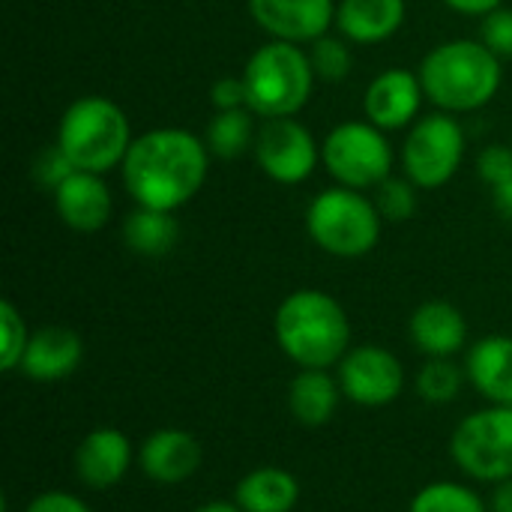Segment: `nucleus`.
I'll list each match as a JSON object with an SVG mask.
<instances>
[{
  "label": "nucleus",
  "instance_id": "nucleus-32",
  "mask_svg": "<svg viewBox=\"0 0 512 512\" xmlns=\"http://www.w3.org/2000/svg\"><path fill=\"white\" fill-rule=\"evenodd\" d=\"M477 174L489 183V186H498L504 183L507 177H512V144H492L486 147L480 156H477Z\"/></svg>",
  "mask_w": 512,
  "mask_h": 512
},
{
  "label": "nucleus",
  "instance_id": "nucleus-35",
  "mask_svg": "<svg viewBox=\"0 0 512 512\" xmlns=\"http://www.w3.org/2000/svg\"><path fill=\"white\" fill-rule=\"evenodd\" d=\"M492 207L501 219L512 222V177H507L504 183L492 186Z\"/></svg>",
  "mask_w": 512,
  "mask_h": 512
},
{
  "label": "nucleus",
  "instance_id": "nucleus-11",
  "mask_svg": "<svg viewBox=\"0 0 512 512\" xmlns=\"http://www.w3.org/2000/svg\"><path fill=\"white\" fill-rule=\"evenodd\" d=\"M255 159L261 171L285 186L303 183L321 162V144L294 117H270L258 126Z\"/></svg>",
  "mask_w": 512,
  "mask_h": 512
},
{
  "label": "nucleus",
  "instance_id": "nucleus-12",
  "mask_svg": "<svg viewBox=\"0 0 512 512\" xmlns=\"http://www.w3.org/2000/svg\"><path fill=\"white\" fill-rule=\"evenodd\" d=\"M252 21L273 39L312 45L336 24L333 0H249Z\"/></svg>",
  "mask_w": 512,
  "mask_h": 512
},
{
  "label": "nucleus",
  "instance_id": "nucleus-10",
  "mask_svg": "<svg viewBox=\"0 0 512 512\" xmlns=\"http://www.w3.org/2000/svg\"><path fill=\"white\" fill-rule=\"evenodd\" d=\"M342 396L360 408H387L405 390L402 360L381 345H357L336 366Z\"/></svg>",
  "mask_w": 512,
  "mask_h": 512
},
{
  "label": "nucleus",
  "instance_id": "nucleus-18",
  "mask_svg": "<svg viewBox=\"0 0 512 512\" xmlns=\"http://www.w3.org/2000/svg\"><path fill=\"white\" fill-rule=\"evenodd\" d=\"M408 336L426 360L456 357L468 345V321L453 303L426 300L414 309L408 321Z\"/></svg>",
  "mask_w": 512,
  "mask_h": 512
},
{
  "label": "nucleus",
  "instance_id": "nucleus-8",
  "mask_svg": "<svg viewBox=\"0 0 512 512\" xmlns=\"http://www.w3.org/2000/svg\"><path fill=\"white\" fill-rule=\"evenodd\" d=\"M321 162L339 186L366 192L393 174V147L375 123L345 120L321 141Z\"/></svg>",
  "mask_w": 512,
  "mask_h": 512
},
{
  "label": "nucleus",
  "instance_id": "nucleus-7",
  "mask_svg": "<svg viewBox=\"0 0 512 512\" xmlns=\"http://www.w3.org/2000/svg\"><path fill=\"white\" fill-rule=\"evenodd\" d=\"M450 459L477 480L498 486L512 477V405H486L459 420L450 438Z\"/></svg>",
  "mask_w": 512,
  "mask_h": 512
},
{
  "label": "nucleus",
  "instance_id": "nucleus-19",
  "mask_svg": "<svg viewBox=\"0 0 512 512\" xmlns=\"http://www.w3.org/2000/svg\"><path fill=\"white\" fill-rule=\"evenodd\" d=\"M468 384L489 405H512V336H483L465 357Z\"/></svg>",
  "mask_w": 512,
  "mask_h": 512
},
{
  "label": "nucleus",
  "instance_id": "nucleus-17",
  "mask_svg": "<svg viewBox=\"0 0 512 512\" xmlns=\"http://www.w3.org/2000/svg\"><path fill=\"white\" fill-rule=\"evenodd\" d=\"M51 195H54V210L60 222L81 234L102 231L114 210V201L102 174H93V171H75Z\"/></svg>",
  "mask_w": 512,
  "mask_h": 512
},
{
  "label": "nucleus",
  "instance_id": "nucleus-28",
  "mask_svg": "<svg viewBox=\"0 0 512 512\" xmlns=\"http://www.w3.org/2000/svg\"><path fill=\"white\" fill-rule=\"evenodd\" d=\"M372 201L384 222H408L417 213V186L408 177H387L372 189Z\"/></svg>",
  "mask_w": 512,
  "mask_h": 512
},
{
  "label": "nucleus",
  "instance_id": "nucleus-13",
  "mask_svg": "<svg viewBox=\"0 0 512 512\" xmlns=\"http://www.w3.org/2000/svg\"><path fill=\"white\" fill-rule=\"evenodd\" d=\"M204 462L201 441L186 429H156L138 447V471L159 486H180L198 474Z\"/></svg>",
  "mask_w": 512,
  "mask_h": 512
},
{
  "label": "nucleus",
  "instance_id": "nucleus-21",
  "mask_svg": "<svg viewBox=\"0 0 512 512\" xmlns=\"http://www.w3.org/2000/svg\"><path fill=\"white\" fill-rule=\"evenodd\" d=\"M405 24V0H339L336 27L348 42L375 45Z\"/></svg>",
  "mask_w": 512,
  "mask_h": 512
},
{
  "label": "nucleus",
  "instance_id": "nucleus-24",
  "mask_svg": "<svg viewBox=\"0 0 512 512\" xmlns=\"http://www.w3.org/2000/svg\"><path fill=\"white\" fill-rule=\"evenodd\" d=\"M255 138H258V129H255V114L249 108L216 111L204 132V144L210 156H219V159H237L246 150H255Z\"/></svg>",
  "mask_w": 512,
  "mask_h": 512
},
{
  "label": "nucleus",
  "instance_id": "nucleus-36",
  "mask_svg": "<svg viewBox=\"0 0 512 512\" xmlns=\"http://www.w3.org/2000/svg\"><path fill=\"white\" fill-rule=\"evenodd\" d=\"M444 3L462 15H489L492 9L504 6V0H444Z\"/></svg>",
  "mask_w": 512,
  "mask_h": 512
},
{
  "label": "nucleus",
  "instance_id": "nucleus-27",
  "mask_svg": "<svg viewBox=\"0 0 512 512\" xmlns=\"http://www.w3.org/2000/svg\"><path fill=\"white\" fill-rule=\"evenodd\" d=\"M309 60L315 69V78L321 81H345L351 66H354V54L345 42V36H330L324 33L321 39H315L309 45Z\"/></svg>",
  "mask_w": 512,
  "mask_h": 512
},
{
  "label": "nucleus",
  "instance_id": "nucleus-5",
  "mask_svg": "<svg viewBox=\"0 0 512 512\" xmlns=\"http://www.w3.org/2000/svg\"><path fill=\"white\" fill-rule=\"evenodd\" d=\"M243 81L255 117H294L312 96L315 69L309 51L294 42L270 39L246 60Z\"/></svg>",
  "mask_w": 512,
  "mask_h": 512
},
{
  "label": "nucleus",
  "instance_id": "nucleus-23",
  "mask_svg": "<svg viewBox=\"0 0 512 512\" xmlns=\"http://www.w3.org/2000/svg\"><path fill=\"white\" fill-rule=\"evenodd\" d=\"M177 240H180V225L168 210L135 207L123 219V243L141 258H162L177 246Z\"/></svg>",
  "mask_w": 512,
  "mask_h": 512
},
{
  "label": "nucleus",
  "instance_id": "nucleus-16",
  "mask_svg": "<svg viewBox=\"0 0 512 512\" xmlns=\"http://www.w3.org/2000/svg\"><path fill=\"white\" fill-rule=\"evenodd\" d=\"M81 360H84L81 336L63 324H48L30 333L18 372L36 384H54L69 378L81 366Z\"/></svg>",
  "mask_w": 512,
  "mask_h": 512
},
{
  "label": "nucleus",
  "instance_id": "nucleus-15",
  "mask_svg": "<svg viewBox=\"0 0 512 512\" xmlns=\"http://www.w3.org/2000/svg\"><path fill=\"white\" fill-rule=\"evenodd\" d=\"M135 459H138V450H132V441L120 429H111V426L87 432L72 456L78 480L96 492L114 489L129 474Z\"/></svg>",
  "mask_w": 512,
  "mask_h": 512
},
{
  "label": "nucleus",
  "instance_id": "nucleus-6",
  "mask_svg": "<svg viewBox=\"0 0 512 512\" xmlns=\"http://www.w3.org/2000/svg\"><path fill=\"white\" fill-rule=\"evenodd\" d=\"M381 213L357 189L333 186L315 195L306 210V231L318 249L333 258H363L381 240Z\"/></svg>",
  "mask_w": 512,
  "mask_h": 512
},
{
  "label": "nucleus",
  "instance_id": "nucleus-33",
  "mask_svg": "<svg viewBox=\"0 0 512 512\" xmlns=\"http://www.w3.org/2000/svg\"><path fill=\"white\" fill-rule=\"evenodd\" d=\"M210 102L216 111H237V108H249L246 99V81L243 75H225L216 78V84L210 87Z\"/></svg>",
  "mask_w": 512,
  "mask_h": 512
},
{
  "label": "nucleus",
  "instance_id": "nucleus-26",
  "mask_svg": "<svg viewBox=\"0 0 512 512\" xmlns=\"http://www.w3.org/2000/svg\"><path fill=\"white\" fill-rule=\"evenodd\" d=\"M408 512H492L489 504L465 483L438 480L426 483L414 498Z\"/></svg>",
  "mask_w": 512,
  "mask_h": 512
},
{
  "label": "nucleus",
  "instance_id": "nucleus-30",
  "mask_svg": "<svg viewBox=\"0 0 512 512\" xmlns=\"http://www.w3.org/2000/svg\"><path fill=\"white\" fill-rule=\"evenodd\" d=\"M75 171H78V168H75L72 159L60 150L57 141H54L51 147H45V150L36 156V162H33V177H36V183H39L42 189H48V192H57V186L66 183Z\"/></svg>",
  "mask_w": 512,
  "mask_h": 512
},
{
  "label": "nucleus",
  "instance_id": "nucleus-29",
  "mask_svg": "<svg viewBox=\"0 0 512 512\" xmlns=\"http://www.w3.org/2000/svg\"><path fill=\"white\" fill-rule=\"evenodd\" d=\"M0 333H3V348H0V369L3 372H18L27 342H30V330L24 315L15 309L12 300L0 303Z\"/></svg>",
  "mask_w": 512,
  "mask_h": 512
},
{
  "label": "nucleus",
  "instance_id": "nucleus-22",
  "mask_svg": "<svg viewBox=\"0 0 512 512\" xmlns=\"http://www.w3.org/2000/svg\"><path fill=\"white\" fill-rule=\"evenodd\" d=\"M300 501V483L279 465H261L234 486V504L243 512H291Z\"/></svg>",
  "mask_w": 512,
  "mask_h": 512
},
{
  "label": "nucleus",
  "instance_id": "nucleus-4",
  "mask_svg": "<svg viewBox=\"0 0 512 512\" xmlns=\"http://www.w3.org/2000/svg\"><path fill=\"white\" fill-rule=\"evenodd\" d=\"M132 141L126 111L108 96L75 99L57 126V144L78 171L108 174L123 165Z\"/></svg>",
  "mask_w": 512,
  "mask_h": 512
},
{
  "label": "nucleus",
  "instance_id": "nucleus-1",
  "mask_svg": "<svg viewBox=\"0 0 512 512\" xmlns=\"http://www.w3.org/2000/svg\"><path fill=\"white\" fill-rule=\"evenodd\" d=\"M210 150L186 129H150L138 135L120 165L126 192L138 207L177 213L204 186Z\"/></svg>",
  "mask_w": 512,
  "mask_h": 512
},
{
  "label": "nucleus",
  "instance_id": "nucleus-34",
  "mask_svg": "<svg viewBox=\"0 0 512 512\" xmlns=\"http://www.w3.org/2000/svg\"><path fill=\"white\" fill-rule=\"evenodd\" d=\"M24 512H93L87 501H81L78 495L72 492H63V489H48V492H39Z\"/></svg>",
  "mask_w": 512,
  "mask_h": 512
},
{
  "label": "nucleus",
  "instance_id": "nucleus-14",
  "mask_svg": "<svg viewBox=\"0 0 512 512\" xmlns=\"http://www.w3.org/2000/svg\"><path fill=\"white\" fill-rule=\"evenodd\" d=\"M423 96L426 90H423L420 72L393 66L369 81L366 96H363V111L369 123H375L384 132H393V129L414 126Z\"/></svg>",
  "mask_w": 512,
  "mask_h": 512
},
{
  "label": "nucleus",
  "instance_id": "nucleus-38",
  "mask_svg": "<svg viewBox=\"0 0 512 512\" xmlns=\"http://www.w3.org/2000/svg\"><path fill=\"white\" fill-rule=\"evenodd\" d=\"M192 512H243L234 501H207L201 507H195Z\"/></svg>",
  "mask_w": 512,
  "mask_h": 512
},
{
  "label": "nucleus",
  "instance_id": "nucleus-2",
  "mask_svg": "<svg viewBox=\"0 0 512 512\" xmlns=\"http://www.w3.org/2000/svg\"><path fill=\"white\" fill-rule=\"evenodd\" d=\"M273 336L279 351L300 369H333L351 351L348 312L318 288H300L279 303Z\"/></svg>",
  "mask_w": 512,
  "mask_h": 512
},
{
  "label": "nucleus",
  "instance_id": "nucleus-20",
  "mask_svg": "<svg viewBox=\"0 0 512 512\" xmlns=\"http://www.w3.org/2000/svg\"><path fill=\"white\" fill-rule=\"evenodd\" d=\"M342 399L339 378L330 369H300L288 384V411L306 429L327 426Z\"/></svg>",
  "mask_w": 512,
  "mask_h": 512
},
{
  "label": "nucleus",
  "instance_id": "nucleus-9",
  "mask_svg": "<svg viewBox=\"0 0 512 512\" xmlns=\"http://www.w3.org/2000/svg\"><path fill=\"white\" fill-rule=\"evenodd\" d=\"M465 159V132L447 111L414 120L402 144V165L417 189L447 186Z\"/></svg>",
  "mask_w": 512,
  "mask_h": 512
},
{
  "label": "nucleus",
  "instance_id": "nucleus-31",
  "mask_svg": "<svg viewBox=\"0 0 512 512\" xmlns=\"http://www.w3.org/2000/svg\"><path fill=\"white\" fill-rule=\"evenodd\" d=\"M480 42L501 60L512 57V9L498 6L489 15H483L480 24Z\"/></svg>",
  "mask_w": 512,
  "mask_h": 512
},
{
  "label": "nucleus",
  "instance_id": "nucleus-3",
  "mask_svg": "<svg viewBox=\"0 0 512 512\" xmlns=\"http://www.w3.org/2000/svg\"><path fill=\"white\" fill-rule=\"evenodd\" d=\"M426 96L447 114H465L489 105L501 90V57L480 39H450L435 45L420 63Z\"/></svg>",
  "mask_w": 512,
  "mask_h": 512
},
{
  "label": "nucleus",
  "instance_id": "nucleus-25",
  "mask_svg": "<svg viewBox=\"0 0 512 512\" xmlns=\"http://www.w3.org/2000/svg\"><path fill=\"white\" fill-rule=\"evenodd\" d=\"M465 381H468L465 366H459L453 357H429L420 366L414 387L426 405H450L462 393Z\"/></svg>",
  "mask_w": 512,
  "mask_h": 512
},
{
  "label": "nucleus",
  "instance_id": "nucleus-37",
  "mask_svg": "<svg viewBox=\"0 0 512 512\" xmlns=\"http://www.w3.org/2000/svg\"><path fill=\"white\" fill-rule=\"evenodd\" d=\"M492 512H512V477L492 486V501H489Z\"/></svg>",
  "mask_w": 512,
  "mask_h": 512
}]
</instances>
